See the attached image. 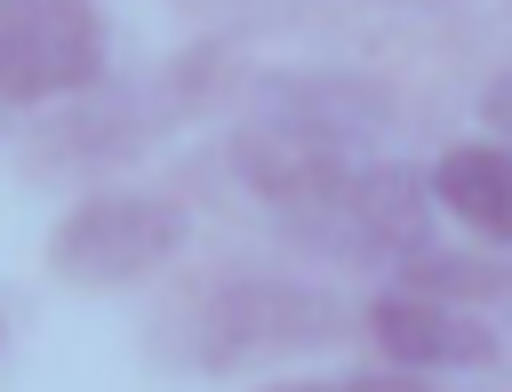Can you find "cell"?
<instances>
[{
    "instance_id": "cell-2",
    "label": "cell",
    "mask_w": 512,
    "mask_h": 392,
    "mask_svg": "<svg viewBox=\"0 0 512 392\" xmlns=\"http://www.w3.org/2000/svg\"><path fill=\"white\" fill-rule=\"evenodd\" d=\"M344 336V304L296 280H224L200 312H192V360L200 368H256V360H288V352H320Z\"/></svg>"
},
{
    "instance_id": "cell-6",
    "label": "cell",
    "mask_w": 512,
    "mask_h": 392,
    "mask_svg": "<svg viewBox=\"0 0 512 392\" xmlns=\"http://www.w3.org/2000/svg\"><path fill=\"white\" fill-rule=\"evenodd\" d=\"M368 336L384 344V360L392 368H480V360H496V328H480L472 312H456V304H440V296H416V288H400V296H376L368 304Z\"/></svg>"
},
{
    "instance_id": "cell-5",
    "label": "cell",
    "mask_w": 512,
    "mask_h": 392,
    "mask_svg": "<svg viewBox=\"0 0 512 392\" xmlns=\"http://www.w3.org/2000/svg\"><path fill=\"white\" fill-rule=\"evenodd\" d=\"M256 112L272 120H296V128H320L352 152H384L400 104L368 80V72H344V64H288V72H264L256 80Z\"/></svg>"
},
{
    "instance_id": "cell-9",
    "label": "cell",
    "mask_w": 512,
    "mask_h": 392,
    "mask_svg": "<svg viewBox=\"0 0 512 392\" xmlns=\"http://www.w3.org/2000/svg\"><path fill=\"white\" fill-rule=\"evenodd\" d=\"M272 392H432L408 368H368V376H328V384H272Z\"/></svg>"
},
{
    "instance_id": "cell-11",
    "label": "cell",
    "mask_w": 512,
    "mask_h": 392,
    "mask_svg": "<svg viewBox=\"0 0 512 392\" xmlns=\"http://www.w3.org/2000/svg\"><path fill=\"white\" fill-rule=\"evenodd\" d=\"M0 336H8V312H0Z\"/></svg>"
},
{
    "instance_id": "cell-7",
    "label": "cell",
    "mask_w": 512,
    "mask_h": 392,
    "mask_svg": "<svg viewBox=\"0 0 512 392\" xmlns=\"http://www.w3.org/2000/svg\"><path fill=\"white\" fill-rule=\"evenodd\" d=\"M424 192H432V208H448L464 232L512 248V144H496V136L448 144V152L432 160Z\"/></svg>"
},
{
    "instance_id": "cell-8",
    "label": "cell",
    "mask_w": 512,
    "mask_h": 392,
    "mask_svg": "<svg viewBox=\"0 0 512 392\" xmlns=\"http://www.w3.org/2000/svg\"><path fill=\"white\" fill-rule=\"evenodd\" d=\"M416 296H440V304H456V296H504L512 288V264H496V256H456V248H416L408 264H392Z\"/></svg>"
},
{
    "instance_id": "cell-1",
    "label": "cell",
    "mask_w": 512,
    "mask_h": 392,
    "mask_svg": "<svg viewBox=\"0 0 512 392\" xmlns=\"http://www.w3.org/2000/svg\"><path fill=\"white\" fill-rule=\"evenodd\" d=\"M280 224L336 264H408L432 240V192H424V168H408L400 152H368Z\"/></svg>"
},
{
    "instance_id": "cell-3",
    "label": "cell",
    "mask_w": 512,
    "mask_h": 392,
    "mask_svg": "<svg viewBox=\"0 0 512 392\" xmlns=\"http://www.w3.org/2000/svg\"><path fill=\"white\" fill-rule=\"evenodd\" d=\"M184 240H192V216L176 200H160V192H88L48 232V264L80 288H128V280L160 272Z\"/></svg>"
},
{
    "instance_id": "cell-10",
    "label": "cell",
    "mask_w": 512,
    "mask_h": 392,
    "mask_svg": "<svg viewBox=\"0 0 512 392\" xmlns=\"http://www.w3.org/2000/svg\"><path fill=\"white\" fill-rule=\"evenodd\" d=\"M480 120H488V136H496V144H512V72L480 96Z\"/></svg>"
},
{
    "instance_id": "cell-4",
    "label": "cell",
    "mask_w": 512,
    "mask_h": 392,
    "mask_svg": "<svg viewBox=\"0 0 512 392\" xmlns=\"http://www.w3.org/2000/svg\"><path fill=\"white\" fill-rule=\"evenodd\" d=\"M104 80V16L88 0H0V104L88 96Z\"/></svg>"
}]
</instances>
